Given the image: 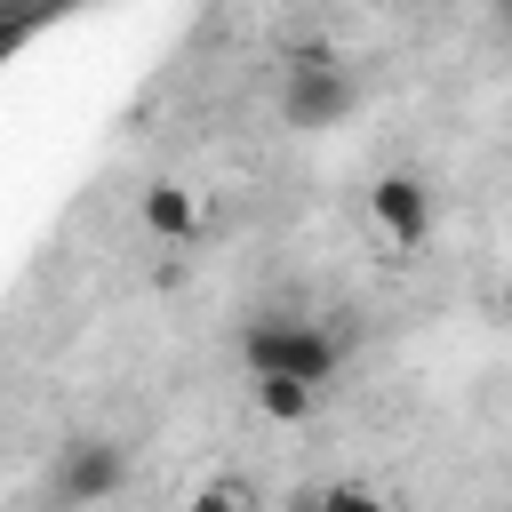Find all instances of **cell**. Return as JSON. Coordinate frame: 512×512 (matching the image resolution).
Instances as JSON below:
<instances>
[{"label": "cell", "instance_id": "6da1fadb", "mask_svg": "<svg viewBox=\"0 0 512 512\" xmlns=\"http://www.w3.org/2000/svg\"><path fill=\"white\" fill-rule=\"evenodd\" d=\"M240 360H248V376H296V384L328 392L344 368V328L320 312H256L240 328Z\"/></svg>", "mask_w": 512, "mask_h": 512}, {"label": "cell", "instance_id": "7a4b0ae2", "mask_svg": "<svg viewBox=\"0 0 512 512\" xmlns=\"http://www.w3.org/2000/svg\"><path fill=\"white\" fill-rule=\"evenodd\" d=\"M352 104H360V72L328 48V40H304L288 64H280V120L288 128H336V120H352Z\"/></svg>", "mask_w": 512, "mask_h": 512}, {"label": "cell", "instance_id": "3957f363", "mask_svg": "<svg viewBox=\"0 0 512 512\" xmlns=\"http://www.w3.org/2000/svg\"><path fill=\"white\" fill-rule=\"evenodd\" d=\"M128 472H136V448L88 432V440H64V456L48 472V496H56V512H96V504H112L128 488Z\"/></svg>", "mask_w": 512, "mask_h": 512}, {"label": "cell", "instance_id": "277c9868", "mask_svg": "<svg viewBox=\"0 0 512 512\" xmlns=\"http://www.w3.org/2000/svg\"><path fill=\"white\" fill-rule=\"evenodd\" d=\"M368 224L392 240V248H424L432 240V184L408 176V168H384L368 184Z\"/></svg>", "mask_w": 512, "mask_h": 512}, {"label": "cell", "instance_id": "5b68a950", "mask_svg": "<svg viewBox=\"0 0 512 512\" xmlns=\"http://www.w3.org/2000/svg\"><path fill=\"white\" fill-rule=\"evenodd\" d=\"M136 224L152 232V240H192L200 232V200H192V184H176V176H152L144 192H136Z\"/></svg>", "mask_w": 512, "mask_h": 512}, {"label": "cell", "instance_id": "8992f818", "mask_svg": "<svg viewBox=\"0 0 512 512\" xmlns=\"http://www.w3.org/2000/svg\"><path fill=\"white\" fill-rule=\"evenodd\" d=\"M248 400H256V416L264 424H304V416H320V384H296V376H248Z\"/></svg>", "mask_w": 512, "mask_h": 512}, {"label": "cell", "instance_id": "52a82bcc", "mask_svg": "<svg viewBox=\"0 0 512 512\" xmlns=\"http://www.w3.org/2000/svg\"><path fill=\"white\" fill-rule=\"evenodd\" d=\"M184 512H256V496H248V480H208V488H192Z\"/></svg>", "mask_w": 512, "mask_h": 512}, {"label": "cell", "instance_id": "ba28073f", "mask_svg": "<svg viewBox=\"0 0 512 512\" xmlns=\"http://www.w3.org/2000/svg\"><path fill=\"white\" fill-rule=\"evenodd\" d=\"M320 504H328V512H392V504H384L376 488H360V480H328Z\"/></svg>", "mask_w": 512, "mask_h": 512}]
</instances>
